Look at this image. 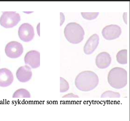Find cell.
<instances>
[{
  "label": "cell",
  "instance_id": "1",
  "mask_svg": "<svg viewBox=\"0 0 130 121\" xmlns=\"http://www.w3.org/2000/svg\"><path fill=\"white\" fill-rule=\"evenodd\" d=\"M99 83L97 75L90 71H84L77 75L75 80V85L78 89L88 91L94 89Z\"/></svg>",
  "mask_w": 130,
  "mask_h": 121
},
{
  "label": "cell",
  "instance_id": "2",
  "mask_svg": "<svg viewBox=\"0 0 130 121\" xmlns=\"http://www.w3.org/2000/svg\"><path fill=\"white\" fill-rule=\"evenodd\" d=\"M108 80L110 85L114 88H123L127 84V72L123 68L115 67L110 71L108 74Z\"/></svg>",
  "mask_w": 130,
  "mask_h": 121
},
{
  "label": "cell",
  "instance_id": "3",
  "mask_svg": "<svg viewBox=\"0 0 130 121\" xmlns=\"http://www.w3.org/2000/svg\"><path fill=\"white\" fill-rule=\"evenodd\" d=\"M64 33L66 38L70 43L78 44L84 39L85 32L79 24L71 22L68 23L66 26Z\"/></svg>",
  "mask_w": 130,
  "mask_h": 121
},
{
  "label": "cell",
  "instance_id": "4",
  "mask_svg": "<svg viewBox=\"0 0 130 121\" xmlns=\"http://www.w3.org/2000/svg\"><path fill=\"white\" fill-rule=\"evenodd\" d=\"M21 20L19 13L15 12H4L0 18L1 26L6 28L13 27Z\"/></svg>",
  "mask_w": 130,
  "mask_h": 121
},
{
  "label": "cell",
  "instance_id": "5",
  "mask_svg": "<svg viewBox=\"0 0 130 121\" xmlns=\"http://www.w3.org/2000/svg\"><path fill=\"white\" fill-rule=\"evenodd\" d=\"M5 52L7 56L11 58H17L20 57L23 52V48L20 43L11 41L6 45Z\"/></svg>",
  "mask_w": 130,
  "mask_h": 121
},
{
  "label": "cell",
  "instance_id": "6",
  "mask_svg": "<svg viewBox=\"0 0 130 121\" xmlns=\"http://www.w3.org/2000/svg\"><path fill=\"white\" fill-rule=\"evenodd\" d=\"M122 33L121 28L116 25H107L102 30V33L105 39L112 40L120 37Z\"/></svg>",
  "mask_w": 130,
  "mask_h": 121
},
{
  "label": "cell",
  "instance_id": "7",
  "mask_svg": "<svg viewBox=\"0 0 130 121\" xmlns=\"http://www.w3.org/2000/svg\"><path fill=\"white\" fill-rule=\"evenodd\" d=\"M20 38L25 42H28L33 39L35 36L34 28L30 24L24 23L20 26L18 30Z\"/></svg>",
  "mask_w": 130,
  "mask_h": 121
},
{
  "label": "cell",
  "instance_id": "8",
  "mask_svg": "<svg viewBox=\"0 0 130 121\" xmlns=\"http://www.w3.org/2000/svg\"><path fill=\"white\" fill-rule=\"evenodd\" d=\"M25 64H28L32 68H38L40 65V54L37 51L31 50L27 53L24 58Z\"/></svg>",
  "mask_w": 130,
  "mask_h": 121
},
{
  "label": "cell",
  "instance_id": "9",
  "mask_svg": "<svg viewBox=\"0 0 130 121\" xmlns=\"http://www.w3.org/2000/svg\"><path fill=\"white\" fill-rule=\"evenodd\" d=\"M32 75L31 68L27 65L20 67L16 72L17 79L22 83H26L29 81L31 78Z\"/></svg>",
  "mask_w": 130,
  "mask_h": 121
},
{
  "label": "cell",
  "instance_id": "10",
  "mask_svg": "<svg viewBox=\"0 0 130 121\" xmlns=\"http://www.w3.org/2000/svg\"><path fill=\"white\" fill-rule=\"evenodd\" d=\"M14 80V76L10 70L6 68L0 69V87H8L12 84Z\"/></svg>",
  "mask_w": 130,
  "mask_h": 121
},
{
  "label": "cell",
  "instance_id": "11",
  "mask_svg": "<svg viewBox=\"0 0 130 121\" xmlns=\"http://www.w3.org/2000/svg\"><path fill=\"white\" fill-rule=\"evenodd\" d=\"M100 38L96 34L92 35L87 40L84 47V52L86 54H91L94 51L98 45Z\"/></svg>",
  "mask_w": 130,
  "mask_h": 121
},
{
  "label": "cell",
  "instance_id": "12",
  "mask_svg": "<svg viewBox=\"0 0 130 121\" xmlns=\"http://www.w3.org/2000/svg\"><path fill=\"white\" fill-rule=\"evenodd\" d=\"M110 55L107 52H101L96 56V66L101 69H104L108 67L111 63Z\"/></svg>",
  "mask_w": 130,
  "mask_h": 121
},
{
  "label": "cell",
  "instance_id": "13",
  "mask_svg": "<svg viewBox=\"0 0 130 121\" xmlns=\"http://www.w3.org/2000/svg\"><path fill=\"white\" fill-rule=\"evenodd\" d=\"M117 60L119 64H124L127 63V50H121L116 55Z\"/></svg>",
  "mask_w": 130,
  "mask_h": 121
},
{
  "label": "cell",
  "instance_id": "14",
  "mask_svg": "<svg viewBox=\"0 0 130 121\" xmlns=\"http://www.w3.org/2000/svg\"><path fill=\"white\" fill-rule=\"evenodd\" d=\"M30 94L29 91L23 88L17 90L13 94L12 96L13 98H30Z\"/></svg>",
  "mask_w": 130,
  "mask_h": 121
},
{
  "label": "cell",
  "instance_id": "15",
  "mask_svg": "<svg viewBox=\"0 0 130 121\" xmlns=\"http://www.w3.org/2000/svg\"><path fill=\"white\" fill-rule=\"evenodd\" d=\"M120 97V94L117 92L108 91H105L102 94L101 98H119Z\"/></svg>",
  "mask_w": 130,
  "mask_h": 121
},
{
  "label": "cell",
  "instance_id": "16",
  "mask_svg": "<svg viewBox=\"0 0 130 121\" xmlns=\"http://www.w3.org/2000/svg\"><path fill=\"white\" fill-rule=\"evenodd\" d=\"M60 92L61 93H63L66 92L69 89V84L67 81L63 78L60 77Z\"/></svg>",
  "mask_w": 130,
  "mask_h": 121
},
{
  "label": "cell",
  "instance_id": "17",
  "mask_svg": "<svg viewBox=\"0 0 130 121\" xmlns=\"http://www.w3.org/2000/svg\"><path fill=\"white\" fill-rule=\"evenodd\" d=\"M82 17L85 19L92 20L95 19L98 17L99 12H81Z\"/></svg>",
  "mask_w": 130,
  "mask_h": 121
},
{
  "label": "cell",
  "instance_id": "18",
  "mask_svg": "<svg viewBox=\"0 0 130 121\" xmlns=\"http://www.w3.org/2000/svg\"><path fill=\"white\" fill-rule=\"evenodd\" d=\"M62 98H79L77 95H75L72 93H69L64 95Z\"/></svg>",
  "mask_w": 130,
  "mask_h": 121
}]
</instances>
